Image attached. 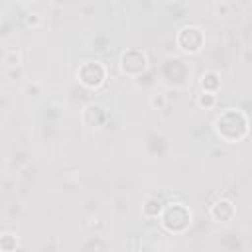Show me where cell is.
I'll return each mask as SVG.
<instances>
[{"label":"cell","mask_w":252,"mask_h":252,"mask_svg":"<svg viewBox=\"0 0 252 252\" xmlns=\"http://www.w3.org/2000/svg\"><path fill=\"white\" fill-rule=\"evenodd\" d=\"M215 102H217V94H215V93H207V91H203V93L197 96V104H199L201 108H213Z\"/></svg>","instance_id":"cell-12"},{"label":"cell","mask_w":252,"mask_h":252,"mask_svg":"<svg viewBox=\"0 0 252 252\" xmlns=\"http://www.w3.org/2000/svg\"><path fill=\"white\" fill-rule=\"evenodd\" d=\"M163 201L159 199V197H150V199H146V203L142 205V211H144V215L146 217H150V219H156V217H159L161 215V211H163Z\"/></svg>","instance_id":"cell-8"},{"label":"cell","mask_w":252,"mask_h":252,"mask_svg":"<svg viewBox=\"0 0 252 252\" xmlns=\"http://www.w3.org/2000/svg\"><path fill=\"white\" fill-rule=\"evenodd\" d=\"M148 67V57L142 49H126L120 55V71L124 75L136 77L140 73H144Z\"/></svg>","instance_id":"cell-5"},{"label":"cell","mask_w":252,"mask_h":252,"mask_svg":"<svg viewBox=\"0 0 252 252\" xmlns=\"http://www.w3.org/2000/svg\"><path fill=\"white\" fill-rule=\"evenodd\" d=\"M104 120H106V112H104L102 106L91 102V104H87V106L83 108V122H85V126L98 128V126L104 124Z\"/></svg>","instance_id":"cell-7"},{"label":"cell","mask_w":252,"mask_h":252,"mask_svg":"<svg viewBox=\"0 0 252 252\" xmlns=\"http://www.w3.org/2000/svg\"><path fill=\"white\" fill-rule=\"evenodd\" d=\"M0 2H6V0H0Z\"/></svg>","instance_id":"cell-15"},{"label":"cell","mask_w":252,"mask_h":252,"mask_svg":"<svg viewBox=\"0 0 252 252\" xmlns=\"http://www.w3.org/2000/svg\"><path fill=\"white\" fill-rule=\"evenodd\" d=\"M41 24V18L37 16V14H28V18H26V26H33V28H37Z\"/></svg>","instance_id":"cell-14"},{"label":"cell","mask_w":252,"mask_h":252,"mask_svg":"<svg viewBox=\"0 0 252 252\" xmlns=\"http://www.w3.org/2000/svg\"><path fill=\"white\" fill-rule=\"evenodd\" d=\"M219 87H220V79H219V75H217L215 71L203 73V77H201V89H203V91H207V93H217Z\"/></svg>","instance_id":"cell-9"},{"label":"cell","mask_w":252,"mask_h":252,"mask_svg":"<svg viewBox=\"0 0 252 252\" xmlns=\"http://www.w3.org/2000/svg\"><path fill=\"white\" fill-rule=\"evenodd\" d=\"M150 106H152L154 110H165V106H167V96H165V93H154V94L150 96Z\"/></svg>","instance_id":"cell-11"},{"label":"cell","mask_w":252,"mask_h":252,"mask_svg":"<svg viewBox=\"0 0 252 252\" xmlns=\"http://www.w3.org/2000/svg\"><path fill=\"white\" fill-rule=\"evenodd\" d=\"M209 215H211V219L215 222H228V220H232L236 217V207H234V203L230 199L220 197L211 205Z\"/></svg>","instance_id":"cell-6"},{"label":"cell","mask_w":252,"mask_h":252,"mask_svg":"<svg viewBox=\"0 0 252 252\" xmlns=\"http://www.w3.org/2000/svg\"><path fill=\"white\" fill-rule=\"evenodd\" d=\"M77 79L87 89H98L106 79V69L100 61H85L77 69Z\"/></svg>","instance_id":"cell-4"},{"label":"cell","mask_w":252,"mask_h":252,"mask_svg":"<svg viewBox=\"0 0 252 252\" xmlns=\"http://www.w3.org/2000/svg\"><path fill=\"white\" fill-rule=\"evenodd\" d=\"M6 61H8L10 65H18V63L22 61V57H20V49H10V51L6 53Z\"/></svg>","instance_id":"cell-13"},{"label":"cell","mask_w":252,"mask_h":252,"mask_svg":"<svg viewBox=\"0 0 252 252\" xmlns=\"http://www.w3.org/2000/svg\"><path fill=\"white\" fill-rule=\"evenodd\" d=\"M159 219H161V226L167 232L179 234L187 230V226L191 224V211L183 203H169L163 207Z\"/></svg>","instance_id":"cell-2"},{"label":"cell","mask_w":252,"mask_h":252,"mask_svg":"<svg viewBox=\"0 0 252 252\" xmlns=\"http://www.w3.org/2000/svg\"><path fill=\"white\" fill-rule=\"evenodd\" d=\"M175 43L183 53H199L205 45V32L199 26H183L179 28L177 35H175Z\"/></svg>","instance_id":"cell-3"},{"label":"cell","mask_w":252,"mask_h":252,"mask_svg":"<svg viewBox=\"0 0 252 252\" xmlns=\"http://www.w3.org/2000/svg\"><path fill=\"white\" fill-rule=\"evenodd\" d=\"M215 132L224 142L234 144V142L242 140L248 134V118L240 110H236V108H226L224 112H220L217 116Z\"/></svg>","instance_id":"cell-1"},{"label":"cell","mask_w":252,"mask_h":252,"mask_svg":"<svg viewBox=\"0 0 252 252\" xmlns=\"http://www.w3.org/2000/svg\"><path fill=\"white\" fill-rule=\"evenodd\" d=\"M14 248H18V238H16V234H12V232L0 234V250H14Z\"/></svg>","instance_id":"cell-10"}]
</instances>
